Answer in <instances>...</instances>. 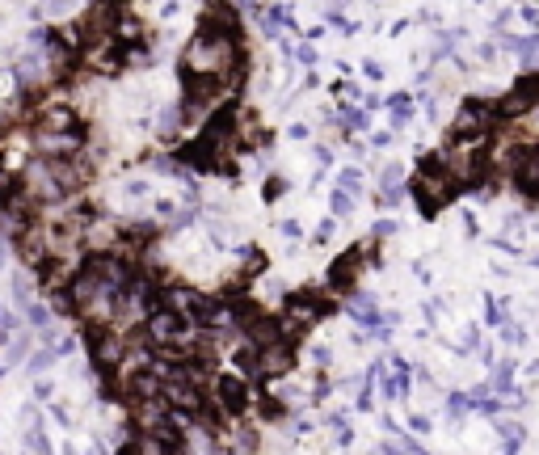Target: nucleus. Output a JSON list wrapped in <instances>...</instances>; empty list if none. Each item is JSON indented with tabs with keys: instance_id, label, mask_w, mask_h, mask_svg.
Wrapping results in <instances>:
<instances>
[{
	"instance_id": "obj_1",
	"label": "nucleus",
	"mask_w": 539,
	"mask_h": 455,
	"mask_svg": "<svg viewBox=\"0 0 539 455\" xmlns=\"http://www.w3.org/2000/svg\"><path fill=\"white\" fill-rule=\"evenodd\" d=\"M325 312H333V303L320 295V291H295V295H287V316H283V325H287V337L291 333H299V329H308V325H316Z\"/></svg>"
},
{
	"instance_id": "obj_2",
	"label": "nucleus",
	"mask_w": 539,
	"mask_h": 455,
	"mask_svg": "<svg viewBox=\"0 0 539 455\" xmlns=\"http://www.w3.org/2000/svg\"><path fill=\"white\" fill-rule=\"evenodd\" d=\"M535 110H539V72L518 76V84L506 97H497V118L502 123H510L518 114H535Z\"/></svg>"
},
{
	"instance_id": "obj_3",
	"label": "nucleus",
	"mask_w": 539,
	"mask_h": 455,
	"mask_svg": "<svg viewBox=\"0 0 539 455\" xmlns=\"http://www.w3.org/2000/svg\"><path fill=\"white\" fill-rule=\"evenodd\" d=\"M182 89H186V106L206 110L215 97L224 93V76H211V72H194L182 64Z\"/></svg>"
},
{
	"instance_id": "obj_4",
	"label": "nucleus",
	"mask_w": 539,
	"mask_h": 455,
	"mask_svg": "<svg viewBox=\"0 0 539 455\" xmlns=\"http://www.w3.org/2000/svg\"><path fill=\"white\" fill-rule=\"evenodd\" d=\"M409 190H413V202H417L421 215H439L455 198V181H434V177H417Z\"/></svg>"
},
{
	"instance_id": "obj_5",
	"label": "nucleus",
	"mask_w": 539,
	"mask_h": 455,
	"mask_svg": "<svg viewBox=\"0 0 539 455\" xmlns=\"http://www.w3.org/2000/svg\"><path fill=\"white\" fill-rule=\"evenodd\" d=\"M362 249H366V244H354V249H346L342 258L329 266V287H333V291H342V295H350V291H354V283H358V270H362Z\"/></svg>"
},
{
	"instance_id": "obj_6",
	"label": "nucleus",
	"mask_w": 539,
	"mask_h": 455,
	"mask_svg": "<svg viewBox=\"0 0 539 455\" xmlns=\"http://www.w3.org/2000/svg\"><path fill=\"white\" fill-rule=\"evenodd\" d=\"M148 341H160V346H169V341H182L186 337V316L177 308H160L156 316H148Z\"/></svg>"
},
{
	"instance_id": "obj_7",
	"label": "nucleus",
	"mask_w": 539,
	"mask_h": 455,
	"mask_svg": "<svg viewBox=\"0 0 539 455\" xmlns=\"http://www.w3.org/2000/svg\"><path fill=\"white\" fill-rule=\"evenodd\" d=\"M249 384L240 375H220L215 380V404H220L224 413H245L249 409Z\"/></svg>"
},
{
	"instance_id": "obj_8",
	"label": "nucleus",
	"mask_w": 539,
	"mask_h": 455,
	"mask_svg": "<svg viewBox=\"0 0 539 455\" xmlns=\"http://www.w3.org/2000/svg\"><path fill=\"white\" fill-rule=\"evenodd\" d=\"M34 127L42 131V135H72L80 123H76V114H72V106H42L38 114H34Z\"/></svg>"
},
{
	"instance_id": "obj_9",
	"label": "nucleus",
	"mask_w": 539,
	"mask_h": 455,
	"mask_svg": "<svg viewBox=\"0 0 539 455\" xmlns=\"http://www.w3.org/2000/svg\"><path fill=\"white\" fill-rule=\"evenodd\" d=\"M186 316H190L198 329H224V325H228V308H224L220 299H211V295H194Z\"/></svg>"
},
{
	"instance_id": "obj_10",
	"label": "nucleus",
	"mask_w": 539,
	"mask_h": 455,
	"mask_svg": "<svg viewBox=\"0 0 539 455\" xmlns=\"http://www.w3.org/2000/svg\"><path fill=\"white\" fill-rule=\"evenodd\" d=\"M291 367H295V341L291 337H283V341L261 350V371L265 375H287Z\"/></svg>"
},
{
	"instance_id": "obj_11",
	"label": "nucleus",
	"mask_w": 539,
	"mask_h": 455,
	"mask_svg": "<svg viewBox=\"0 0 539 455\" xmlns=\"http://www.w3.org/2000/svg\"><path fill=\"white\" fill-rule=\"evenodd\" d=\"M224 418H228V413L220 409V404H211V400L198 409V422H202V430H206V434H224V430H228V426H224Z\"/></svg>"
},
{
	"instance_id": "obj_12",
	"label": "nucleus",
	"mask_w": 539,
	"mask_h": 455,
	"mask_svg": "<svg viewBox=\"0 0 539 455\" xmlns=\"http://www.w3.org/2000/svg\"><path fill=\"white\" fill-rule=\"evenodd\" d=\"M139 34H143V26H139V17H131V13H127V17L118 21V30H114V38H118V46H123V42H135Z\"/></svg>"
},
{
	"instance_id": "obj_13",
	"label": "nucleus",
	"mask_w": 539,
	"mask_h": 455,
	"mask_svg": "<svg viewBox=\"0 0 539 455\" xmlns=\"http://www.w3.org/2000/svg\"><path fill=\"white\" fill-rule=\"evenodd\" d=\"M265 262H270V258H265L261 249H249V253H245V266H240V278H253V274H261V270H265Z\"/></svg>"
},
{
	"instance_id": "obj_14",
	"label": "nucleus",
	"mask_w": 539,
	"mask_h": 455,
	"mask_svg": "<svg viewBox=\"0 0 539 455\" xmlns=\"http://www.w3.org/2000/svg\"><path fill=\"white\" fill-rule=\"evenodd\" d=\"M388 106H392V123H396V127H405V123L413 118V106H409V97H400V93H396V97H388Z\"/></svg>"
},
{
	"instance_id": "obj_15",
	"label": "nucleus",
	"mask_w": 539,
	"mask_h": 455,
	"mask_svg": "<svg viewBox=\"0 0 539 455\" xmlns=\"http://www.w3.org/2000/svg\"><path fill=\"white\" fill-rule=\"evenodd\" d=\"M283 413H287V404H283V400H274V396H265V400H261V418H265V422H279Z\"/></svg>"
},
{
	"instance_id": "obj_16",
	"label": "nucleus",
	"mask_w": 539,
	"mask_h": 455,
	"mask_svg": "<svg viewBox=\"0 0 539 455\" xmlns=\"http://www.w3.org/2000/svg\"><path fill=\"white\" fill-rule=\"evenodd\" d=\"M283 190H287V181H283V177H265L261 198H265V202H274V198H283Z\"/></svg>"
},
{
	"instance_id": "obj_17",
	"label": "nucleus",
	"mask_w": 539,
	"mask_h": 455,
	"mask_svg": "<svg viewBox=\"0 0 539 455\" xmlns=\"http://www.w3.org/2000/svg\"><path fill=\"white\" fill-rule=\"evenodd\" d=\"M329 202H333V215H350V211H354V198H350L346 190H333Z\"/></svg>"
},
{
	"instance_id": "obj_18",
	"label": "nucleus",
	"mask_w": 539,
	"mask_h": 455,
	"mask_svg": "<svg viewBox=\"0 0 539 455\" xmlns=\"http://www.w3.org/2000/svg\"><path fill=\"white\" fill-rule=\"evenodd\" d=\"M447 409L459 418V413H468L472 409V396H463V392H455V396H447Z\"/></svg>"
},
{
	"instance_id": "obj_19",
	"label": "nucleus",
	"mask_w": 539,
	"mask_h": 455,
	"mask_svg": "<svg viewBox=\"0 0 539 455\" xmlns=\"http://www.w3.org/2000/svg\"><path fill=\"white\" fill-rule=\"evenodd\" d=\"M337 186H342L346 194H350V190H358V186H362V177H358V169H346V173L337 177Z\"/></svg>"
},
{
	"instance_id": "obj_20",
	"label": "nucleus",
	"mask_w": 539,
	"mask_h": 455,
	"mask_svg": "<svg viewBox=\"0 0 539 455\" xmlns=\"http://www.w3.org/2000/svg\"><path fill=\"white\" fill-rule=\"evenodd\" d=\"M51 363H55V354H51V350H42V354H34V359H30V367H34V371H46Z\"/></svg>"
},
{
	"instance_id": "obj_21",
	"label": "nucleus",
	"mask_w": 539,
	"mask_h": 455,
	"mask_svg": "<svg viewBox=\"0 0 539 455\" xmlns=\"http://www.w3.org/2000/svg\"><path fill=\"white\" fill-rule=\"evenodd\" d=\"M118 455H143V443H139V438H127V443L118 447Z\"/></svg>"
},
{
	"instance_id": "obj_22",
	"label": "nucleus",
	"mask_w": 539,
	"mask_h": 455,
	"mask_svg": "<svg viewBox=\"0 0 539 455\" xmlns=\"http://www.w3.org/2000/svg\"><path fill=\"white\" fill-rule=\"evenodd\" d=\"M346 118H350V127H358V131L366 127V114H362V110H346Z\"/></svg>"
},
{
	"instance_id": "obj_23",
	"label": "nucleus",
	"mask_w": 539,
	"mask_h": 455,
	"mask_svg": "<svg viewBox=\"0 0 539 455\" xmlns=\"http://www.w3.org/2000/svg\"><path fill=\"white\" fill-rule=\"evenodd\" d=\"M295 55H299V64H316V51H312V46H308V42H303V46H299V51H295Z\"/></svg>"
},
{
	"instance_id": "obj_24",
	"label": "nucleus",
	"mask_w": 539,
	"mask_h": 455,
	"mask_svg": "<svg viewBox=\"0 0 539 455\" xmlns=\"http://www.w3.org/2000/svg\"><path fill=\"white\" fill-rule=\"evenodd\" d=\"M409 426H413V430H421V434H425V430H430V418H421V413H417V418H413V422H409Z\"/></svg>"
},
{
	"instance_id": "obj_25",
	"label": "nucleus",
	"mask_w": 539,
	"mask_h": 455,
	"mask_svg": "<svg viewBox=\"0 0 539 455\" xmlns=\"http://www.w3.org/2000/svg\"><path fill=\"white\" fill-rule=\"evenodd\" d=\"M156 455H182L177 447H156Z\"/></svg>"
},
{
	"instance_id": "obj_26",
	"label": "nucleus",
	"mask_w": 539,
	"mask_h": 455,
	"mask_svg": "<svg viewBox=\"0 0 539 455\" xmlns=\"http://www.w3.org/2000/svg\"><path fill=\"white\" fill-rule=\"evenodd\" d=\"M5 341H9V329H0V346H5Z\"/></svg>"
},
{
	"instance_id": "obj_27",
	"label": "nucleus",
	"mask_w": 539,
	"mask_h": 455,
	"mask_svg": "<svg viewBox=\"0 0 539 455\" xmlns=\"http://www.w3.org/2000/svg\"><path fill=\"white\" fill-rule=\"evenodd\" d=\"M0 266H5V244H0Z\"/></svg>"
},
{
	"instance_id": "obj_28",
	"label": "nucleus",
	"mask_w": 539,
	"mask_h": 455,
	"mask_svg": "<svg viewBox=\"0 0 539 455\" xmlns=\"http://www.w3.org/2000/svg\"><path fill=\"white\" fill-rule=\"evenodd\" d=\"M93 455H101V451H93Z\"/></svg>"
}]
</instances>
